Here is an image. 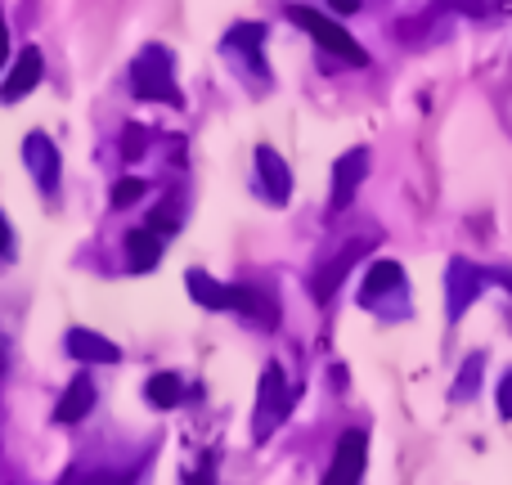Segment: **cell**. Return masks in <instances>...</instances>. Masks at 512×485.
Returning <instances> with one entry per match:
<instances>
[{"instance_id": "obj_17", "label": "cell", "mask_w": 512, "mask_h": 485, "mask_svg": "<svg viewBox=\"0 0 512 485\" xmlns=\"http://www.w3.org/2000/svg\"><path fill=\"white\" fill-rule=\"evenodd\" d=\"M176 225H180V221L167 212V207H158V212H153V230H167V234H171V230H176Z\"/></svg>"}, {"instance_id": "obj_7", "label": "cell", "mask_w": 512, "mask_h": 485, "mask_svg": "<svg viewBox=\"0 0 512 485\" xmlns=\"http://www.w3.org/2000/svg\"><path fill=\"white\" fill-rule=\"evenodd\" d=\"M41 72H45V59H41V50H23L18 54V63H14V72H9V81H5V90L0 95L9 99V104H18V99L27 95V90L41 81Z\"/></svg>"}, {"instance_id": "obj_6", "label": "cell", "mask_w": 512, "mask_h": 485, "mask_svg": "<svg viewBox=\"0 0 512 485\" xmlns=\"http://www.w3.org/2000/svg\"><path fill=\"white\" fill-rule=\"evenodd\" d=\"M23 153H27V167H32L36 180H41V189L50 194V189L59 185V153H54V144L45 140V135H27Z\"/></svg>"}, {"instance_id": "obj_2", "label": "cell", "mask_w": 512, "mask_h": 485, "mask_svg": "<svg viewBox=\"0 0 512 485\" xmlns=\"http://www.w3.org/2000/svg\"><path fill=\"white\" fill-rule=\"evenodd\" d=\"M292 23H297V27H306V32L315 36V41L324 45L328 54H337V59L355 63V68H364V63H369V54H364V45L355 41V36L346 32V27H337L333 18L315 14V9H306V5H292Z\"/></svg>"}, {"instance_id": "obj_5", "label": "cell", "mask_w": 512, "mask_h": 485, "mask_svg": "<svg viewBox=\"0 0 512 485\" xmlns=\"http://www.w3.org/2000/svg\"><path fill=\"white\" fill-rule=\"evenodd\" d=\"M364 171H369V153L364 149H351L342 162H337V171H333V212H342V207L355 198Z\"/></svg>"}, {"instance_id": "obj_11", "label": "cell", "mask_w": 512, "mask_h": 485, "mask_svg": "<svg viewBox=\"0 0 512 485\" xmlns=\"http://www.w3.org/2000/svg\"><path fill=\"white\" fill-rule=\"evenodd\" d=\"M90 405H95V387H90V378H77L68 391H63L54 418H59V423H81V418L90 414Z\"/></svg>"}, {"instance_id": "obj_8", "label": "cell", "mask_w": 512, "mask_h": 485, "mask_svg": "<svg viewBox=\"0 0 512 485\" xmlns=\"http://www.w3.org/2000/svg\"><path fill=\"white\" fill-rule=\"evenodd\" d=\"M256 171H261V185H265V194H270V203H288L292 176H288V167L279 162V153H274V149H256Z\"/></svg>"}, {"instance_id": "obj_23", "label": "cell", "mask_w": 512, "mask_h": 485, "mask_svg": "<svg viewBox=\"0 0 512 485\" xmlns=\"http://www.w3.org/2000/svg\"><path fill=\"white\" fill-rule=\"evenodd\" d=\"M9 247V225H5V216H0V252Z\"/></svg>"}, {"instance_id": "obj_18", "label": "cell", "mask_w": 512, "mask_h": 485, "mask_svg": "<svg viewBox=\"0 0 512 485\" xmlns=\"http://www.w3.org/2000/svg\"><path fill=\"white\" fill-rule=\"evenodd\" d=\"M135 153H144V131H126V158H135Z\"/></svg>"}, {"instance_id": "obj_4", "label": "cell", "mask_w": 512, "mask_h": 485, "mask_svg": "<svg viewBox=\"0 0 512 485\" xmlns=\"http://www.w3.org/2000/svg\"><path fill=\"white\" fill-rule=\"evenodd\" d=\"M288 414V396H283V373L279 364L265 369V382H261V418H256V436H270L274 423Z\"/></svg>"}, {"instance_id": "obj_9", "label": "cell", "mask_w": 512, "mask_h": 485, "mask_svg": "<svg viewBox=\"0 0 512 485\" xmlns=\"http://www.w3.org/2000/svg\"><path fill=\"white\" fill-rule=\"evenodd\" d=\"M68 351L77 355V360H86V364H113L117 355H122L113 342H104V337L90 333V328H72V333H68Z\"/></svg>"}, {"instance_id": "obj_22", "label": "cell", "mask_w": 512, "mask_h": 485, "mask_svg": "<svg viewBox=\"0 0 512 485\" xmlns=\"http://www.w3.org/2000/svg\"><path fill=\"white\" fill-rule=\"evenodd\" d=\"M5 50H9V32H5V18H0V59H5Z\"/></svg>"}, {"instance_id": "obj_13", "label": "cell", "mask_w": 512, "mask_h": 485, "mask_svg": "<svg viewBox=\"0 0 512 485\" xmlns=\"http://www.w3.org/2000/svg\"><path fill=\"white\" fill-rule=\"evenodd\" d=\"M360 252H364V243H351L342 256H337V261H328V265H324V274H319V279H315V297H319V301H328V297H333V292H337V283L346 279V270H351V261H355V256H360Z\"/></svg>"}, {"instance_id": "obj_3", "label": "cell", "mask_w": 512, "mask_h": 485, "mask_svg": "<svg viewBox=\"0 0 512 485\" xmlns=\"http://www.w3.org/2000/svg\"><path fill=\"white\" fill-rule=\"evenodd\" d=\"M364 459H369V436H364V432H346L342 441H337L333 468H328L324 485H360Z\"/></svg>"}, {"instance_id": "obj_24", "label": "cell", "mask_w": 512, "mask_h": 485, "mask_svg": "<svg viewBox=\"0 0 512 485\" xmlns=\"http://www.w3.org/2000/svg\"><path fill=\"white\" fill-rule=\"evenodd\" d=\"M333 9H342V14H351V9H355V0H333Z\"/></svg>"}, {"instance_id": "obj_16", "label": "cell", "mask_w": 512, "mask_h": 485, "mask_svg": "<svg viewBox=\"0 0 512 485\" xmlns=\"http://www.w3.org/2000/svg\"><path fill=\"white\" fill-rule=\"evenodd\" d=\"M140 198H144V180L126 176L113 185V207H131V203H140Z\"/></svg>"}, {"instance_id": "obj_10", "label": "cell", "mask_w": 512, "mask_h": 485, "mask_svg": "<svg viewBox=\"0 0 512 485\" xmlns=\"http://www.w3.org/2000/svg\"><path fill=\"white\" fill-rule=\"evenodd\" d=\"M189 292H194L198 306H212V310H230L234 297H239V288H225V283L207 279L203 270H189Z\"/></svg>"}, {"instance_id": "obj_15", "label": "cell", "mask_w": 512, "mask_h": 485, "mask_svg": "<svg viewBox=\"0 0 512 485\" xmlns=\"http://www.w3.org/2000/svg\"><path fill=\"white\" fill-rule=\"evenodd\" d=\"M180 396H185V387H180L176 373H158V378H149V400L158 409H171Z\"/></svg>"}, {"instance_id": "obj_1", "label": "cell", "mask_w": 512, "mask_h": 485, "mask_svg": "<svg viewBox=\"0 0 512 485\" xmlns=\"http://www.w3.org/2000/svg\"><path fill=\"white\" fill-rule=\"evenodd\" d=\"M131 86L140 99H158V104H180L176 77H171V54L162 45H149V50L135 59L131 68Z\"/></svg>"}, {"instance_id": "obj_21", "label": "cell", "mask_w": 512, "mask_h": 485, "mask_svg": "<svg viewBox=\"0 0 512 485\" xmlns=\"http://www.w3.org/2000/svg\"><path fill=\"white\" fill-rule=\"evenodd\" d=\"M189 485H216V472L203 468V472H189Z\"/></svg>"}, {"instance_id": "obj_20", "label": "cell", "mask_w": 512, "mask_h": 485, "mask_svg": "<svg viewBox=\"0 0 512 485\" xmlns=\"http://www.w3.org/2000/svg\"><path fill=\"white\" fill-rule=\"evenodd\" d=\"M63 485H122V481H117V477H81V481L77 477H72V481L63 477Z\"/></svg>"}, {"instance_id": "obj_19", "label": "cell", "mask_w": 512, "mask_h": 485, "mask_svg": "<svg viewBox=\"0 0 512 485\" xmlns=\"http://www.w3.org/2000/svg\"><path fill=\"white\" fill-rule=\"evenodd\" d=\"M499 409H504V418H512V373L504 378V387H499Z\"/></svg>"}, {"instance_id": "obj_14", "label": "cell", "mask_w": 512, "mask_h": 485, "mask_svg": "<svg viewBox=\"0 0 512 485\" xmlns=\"http://www.w3.org/2000/svg\"><path fill=\"white\" fill-rule=\"evenodd\" d=\"M400 265L396 261H378L369 270V279H364V301H373V297H382V292H391V288H400Z\"/></svg>"}, {"instance_id": "obj_12", "label": "cell", "mask_w": 512, "mask_h": 485, "mask_svg": "<svg viewBox=\"0 0 512 485\" xmlns=\"http://www.w3.org/2000/svg\"><path fill=\"white\" fill-rule=\"evenodd\" d=\"M126 256H131V270H153L162 256V243L153 230H131L126 234Z\"/></svg>"}]
</instances>
